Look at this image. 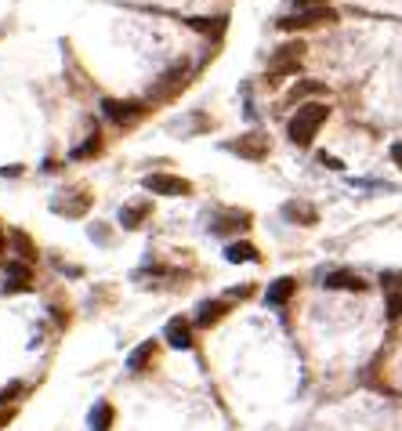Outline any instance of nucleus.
I'll use <instances>...</instances> for the list:
<instances>
[{"label":"nucleus","mask_w":402,"mask_h":431,"mask_svg":"<svg viewBox=\"0 0 402 431\" xmlns=\"http://www.w3.org/2000/svg\"><path fill=\"white\" fill-rule=\"evenodd\" d=\"M326 116H330V105H323V102H305V105H298V113L290 116V127H286V135H290V142L293 145H312V138L319 135V127L326 123Z\"/></svg>","instance_id":"nucleus-1"},{"label":"nucleus","mask_w":402,"mask_h":431,"mask_svg":"<svg viewBox=\"0 0 402 431\" xmlns=\"http://www.w3.org/2000/svg\"><path fill=\"white\" fill-rule=\"evenodd\" d=\"M301 58H305V44H301V40L279 44L276 55L268 58V73H272V76H293V73L301 69Z\"/></svg>","instance_id":"nucleus-2"},{"label":"nucleus","mask_w":402,"mask_h":431,"mask_svg":"<svg viewBox=\"0 0 402 431\" xmlns=\"http://www.w3.org/2000/svg\"><path fill=\"white\" fill-rule=\"evenodd\" d=\"M323 22H337V11L333 8H312V11H298V15H286L279 18V29H312V26H323Z\"/></svg>","instance_id":"nucleus-3"},{"label":"nucleus","mask_w":402,"mask_h":431,"mask_svg":"<svg viewBox=\"0 0 402 431\" xmlns=\"http://www.w3.org/2000/svg\"><path fill=\"white\" fill-rule=\"evenodd\" d=\"M228 153H240L243 160L258 163V160L268 156V138H265L261 131H247V135H240L236 142H228Z\"/></svg>","instance_id":"nucleus-4"},{"label":"nucleus","mask_w":402,"mask_h":431,"mask_svg":"<svg viewBox=\"0 0 402 431\" xmlns=\"http://www.w3.org/2000/svg\"><path fill=\"white\" fill-rule=\"evenodd\" d=\"M141 185L149 192H160V196H188V192H193V185L178 175H145Z\"/></svg>","instance_id":"nucleus-5"},{"label":"nucleus","mask_w":402,"mask_h":431,"mask_svg":"<svg viewBox=\"0 0 402 431\" xmlns=\"http://www.w3.org/2000/svg\"><path fill=\"white\" fill-rule=\"evenodd\" d=\"M102 113L109 116L113 123H120V127H131V123L145 113V105H138V102H116V98H105V102H102Z\"/></svg>","instance_id":"nucleus-6"},{"label":"nucleus","mask_w":402,"mask_h":431,"mask_svg":"<svg viewBox=\"0 0 402 431\" xmlns=\"http://www.w3.org/2000/svg\"><path fill=\"white\" fill-rule=\"evenodd\" d=\"M188 83V69L185 66H174V69H167L156 83H153V91H149V98H174L181 88Z\"/></svg>","instance_id":"nucleus-7"},{"label":"nucleus","mask_w":402,"mask_h":431,"mask_svg":"<svg viewBox=\"0 0 402 431\" xmlns=\"http://www.w3.org/2000/svg\"><path fill=\"white\" fill-rule=\"evenodd\" d=\"M22 290H33V268L29 261H11L4 268V294H22Z\"/></svg>","instance_id":"nucleus-8"},{"label":"nucleus","mask_w":402,"mask_h":431,"mask_svg":"<svg viewBox=\"0 0 402 431\" xmlns=\"http://www.w3.org/2000/svg\"><path fill=\"white\" fill-rule=\"evenodd\" d=\"M163 337L171 348H193V322L174 315V319H167V327H163Z\"/></svg>","instance_id":"nucleus-9"},{"label":"nucleus","mask_w":402,"mask_h":431,"mask_svg":"<svg viewBox=\"0 0 402 431\" xmlns=\"http://www.w3.org/2000/svg\"><path fill=\"white\" fill-rule=\"evenodd\" d=\"M298 294V279H290V275H279L276 283H272L268 290H265V305L268 308H283L286 301Z\"/></svg>","instance_id":"nucleus-10"},{"label":"nucleus","mask_w":402,"mask_h":431,"mask_svg":"<svg viewBox=\"0 0 402 431\" xmlns=\"http://www.w3.org/2000/svg\"><path fill=\"white\" fill-rule=\"evenodd\" d=\"M283 218L293 221V225H315L319 221V210L312 203H305V200H290V203H283Z\"/></svg>","instance_id":"nucleus-11"},{"label":"nucleus","mask_w":402,"mask_h":431,"mask_svg":"<svg viewBox=\"0 0 402 431\" xmlns=\"http://www.w3.org/2000/svg\"><path fill=\"white\" fill-rule=\"evenodd\" d=\"M156 352H160V344L156 341H141L138 348L127 355V370L131 374H141V370H149V362L156 359Z\"/></svg>","instance_id":"nucleus-12"},{"label":"nucleus","mask_w":402,"mask_h":431,"mask_svg":"<svg viewBox=\"0 0 402 431\" xmlns=\"http://www.w3.org/2000/svg\"><path fill=\"white\" fill-rule=\"evenodd\" d=\"M88 203H91V196H88L83 189H76V196H73V200H69V196H58L51 207H55L58 214H66V218H80V214L88 210Z\"/></svg>","instance_id":"nucleus-13"},{"label":"nucleus","mask_w":402,"mask_h":431,"mask_svg":"<svg viewBox=\"0 0 402 431\" xmlns=\"http://www.w3.org/2000/svg\"><path fill=\"white\" fill-rule=\"evenodd\" d=\"M225 315H228V301H203L196 312V327H214Z\"/></svg>","instance_id":"nucleus-14"},{"label":"nucleus","mask_w":402,"mask_h":431,"mask_svg":"<svg viewBox=\"0 0 402 431\" xmlns=\"http://www.w3.org/2000/svg\"><path fill=\"white\" fill-rule=\"evenodd\" d=\"M225 261H232V265H240V261H261V254H258V247H254V243L240 240V243H228L225 247Z\"/></svg>","instance_id":"nucleus-15"},{"label":"nucleus","mask_w":402,"mask_h":431,"mask_svg":"<svg viewBox=\"0 0 402 431\" xmlns=\"http://www.w3.org/2000/svg\"><path fill=\"white\" fill-rule=\"evenodd\" d=\"M323 283H326L330 290H366V283H363L355 272H330Z\"/></svg>","instance_id":"nucleus-16"},{"label":"nucleus","mask_w":402,"mask_h":431,"mask_svg":"<svg viewBox=\"0 0 402 431\" xmlns=\"http://www.w3.org/2000/svg\"><path fill=\"white\" fill-rule=\"evenodd\" d=\"M323 91H326V88H323L319 80H298V83L290 88L286 102H290V105H305V98H308V95H323Z\"/></svg>","instance_id":"nucleus-17"},{"label":"nucleus","mask_w":402,"mask_h":431,"mask_svg":"<svg viewBox=\"0 0 402 431\" xmlns=\"http://www.w3.org/2000/svg\"><path fill=\"white\" fill-rule=\"evenodd\" d=\"M188 26L200 29V33H214V36H221V33H225V26H228V15H214V18L196 15V18H188Z\"/></svg>","instance_id":"nucleus-18"},{"label":"nucleus","mask_w":402,"mask_h":431,"mask_svg":"<svg viewBox=\"0 0 402 431\" xmlns=\"http://www.w3.org/2000/svg\"><path fill=\"white\" fill-rule=\"evenodd\" d=\"M141 218H149V203H127V207L120 210V225H123V228H138Z\"/></svg>","instance_id":"nucleus-19"},{"label":"nucleus","mask_w":402,"mask_h":431,"mask_svg":"<svg viewBox=\"0 0 402 431\" xmlns=\"http://www.w3.org/2000/svg\"><path fill=\"white\" fill-rule=\"evenodd\" d=\"M113 417H116V413H113L109 402H95L91 417H88V420H91V431H109V427H113Z\"/></svg>","instance_id":"nucleus-20"},{"label":"nucleus","mask_w":402,"mask_h":431,"mask_svg":"<svg viewBox=\"0 0 402 431\" xmlns=\"http://www.w3.org/2000/svg\"><path fill=\"white\" fill-rule=\"evenodd\" d=\"M102 153V138H98V131L88 138V142H83L80 149H73V160H83V156H98Z\"/></svg>","instance_id":"nucleus-21"},{"label":"nucleus","mask_w":402,"mask_h":431,"mask_svg":"<svg viewBox=\"0 0 402 431\" xmlns=\"http://www.w3.org/2000/svg\"><path fill=\"white\" fill-rule=\"evenodd\" d=\"M11 240H15L18 254H22L26 261H33V257H36V250H33V243H29V235H26V232H11Z\"/></svg>","instance_id":"nucleus-22"},{"label":"nucleus","mask_w":402,"mask_h":431,"mask_svg":"<svg viewBox=\"0 0 402 431\" xmlns=\"http://www.w3.org/2000/svg\"><path fill=\"white\" fill-rule=\"evenodd\" d=\"M18 392H26L22 381H11L8 388H0V409H8V402H11V399H18Z\"/></svg>","instance_id":"nucleus-23"},{"label":"nucleus","mask_w":402,"mask_h":431,"mask_svg":"<svg viewBox=\"0 0 402 431\" xmlns=\"http://www.w3.org/2000/svg\"><path fill=\"white\" fill-rule=\"evenodd\" d=\"M402 315V294H388V319Z\"/></svg>","instance_id":"nucleus-24"},{"label":"nucleus","mask_w":402,"mask_h":431,"mask_svg":"<svg viewBox=\"0 0 402 431\" xmlns=\"http://www.w3.org/2000/svg\"><path fill=\"white\" fill-rule=\"evenodd\" d=\"M298 11H312V8H330V0H293Z\"/></svg>","instance_id":"nucleus-25"},{"label":"nucleus","mask_w":402,"mask_h":431,"mask_svg":"<svg viewBox=\"0 0 402 431\" xmlns=\"http://www.w3.org/2000/svg\"><path fill=\"white\" fill-rule=\"evenodd\" d=\"M319 163L330 167V170H341V160H337V156H326V153H319Z\"/></svg>","instance_id":"nucleus-26"},{"label":"nucleus","mask_w":402,"mask_h":431,"mask_svg":"<svg viewBox=\"0 0 402 431\" xmlns=\"http://www.w3.org/2000/svg\"><path fill=\"white\" fill-rule=\"evenodd\" d=\"M391 160H395V167L402 170V142H395V145H391Z\"/></svg>","instance_id":"nucleus-27"},{"label":"nucleus","mask_w":402,"mask_h":431,"mask_svg":"<svg viewBox=\"0 0 402 431\" xmlns=\"http://www.w3.org/2000/svg\"><path fill=\"white\" fill-rule=\"evenodd\" d=\"M11 417H15V409H0V431L11 424Z\"/></svg>","instance_id":"nucleus-28"},{"label":"nucleus","mask_w":402,"mask_h":431,"mask_svg":"<svg viewBox=\"0 0 402 431\" xmlns=\"http://www.w3.org/2000/svg\"><path fill=\"white\" fill-rule=\"evenodd\" d=\"M0 250H4V232H0Z\"/></svg>","instance_id":"nucleus-29"}]
</instances>
